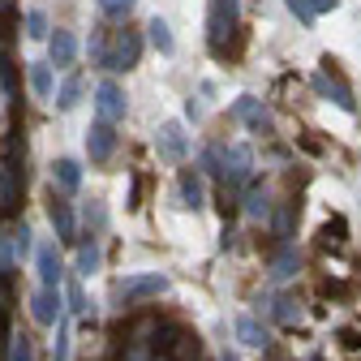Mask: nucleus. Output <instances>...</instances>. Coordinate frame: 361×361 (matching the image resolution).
<instances>
[{"label": "nucleus", "instance_id": "obj_6", "mask_svg": "<svg viewBox=\"0 0 361 361\" xmlns=\"http://www.w3.org/2000/svg\"><path fill=\"white\" fill-rule=\"evenodd\" d=\"M138 52H142V39L133 30H121L116 35V52L108 56V69H133L138 65Z\"/></svg>", "mask_w": 361, "mask_h": 361}, {"label": "nucleus", "instance_id": "obj_10", "mask_svg": "<svg viewBox=\"0 0 361 361\" xmlns=\"http://www.w3.org/2000/svg\"><path fill=\"white\" fill-rule=\"evenodd\" d=\"M159 293H168L164 276H138V280H125L121 284V297H159Z\"/></svg>", "mask_w": 361, "mask_h": 361}, {"label": "nucleus", "instance_id": "obj_5", "mask_svg": "<svg viewBox=\"0 0 361 361\" xmlns=\"http://www.w3.org/2000/svg\"><path fill=\"white\" fill-rule=\"evenodd\" d=\"M35 267H39V284H43V288H61V284H65V271H61L56 241L39 245V254H35Z\"/></svg>", "mask_w": 361, "mask_h": 361}, {"label": "nucleus", "instance_id": "obj_1", "mask_svg": "<svg viewBox=\"0 0 361 361\" xmlns=\"http://www.w3.org/2000/svg\"><path fill=\"white\" fill-rule=\"evenodd\" d=\"M237 13H241V0H211V9H207V35H211V48L215 52H224V39L233 35Z\"/></svg>", "mask_w": 361, "mask_h": 361}, {"label": "nucleus", "instance_id": "obj_28", "mask_svg": "<svg viewBox=\"0 0 361 361\" xmlns=\"http://www.w3.org/2000/svg\"><path fill=\"white\" fill-rule=\"evenodd\" d=\"M340 5V0H305V9L314 13V18H319V13H327V9H336Z\"/></svg>", "mask_w": 361, "mask_h": 361}, {"label": "nucleus", "instance_id": "obj_17", "mask_svg": "<svg viewBox=\"0 0 361 361\" xmlns=\"http://www.w3.org/2000/svg\"><path fill=\"white\" fill-rule=\"evenodd\" d=\"M30 86H35V95H43V99L52 95V65L48 61H35L30 65Z\"/></svg>", "mask_w": 361, "mask_h": 361}, {"label": "nucleus", "instance_id": "obj_7", "mask_svg": "<svg viewBox=\"0 0 361 361\" xmlns=\"http://www.w3.org/2000/svg\"><path fill=\"white\" fill-rule=\"evenodd\" d=\"M112 147H116L112 125H108V121H95V125H90V133H86V151H90V159L104 164V159L112 155Z\"/></svg>", "mask_w": 361, "mask_h": 361}, {"label": "nucleus", "instance_id": "obj_3", "mask_svg": "<svg viewBox=\"0 0 361 361\" xmlns=\"http://www.w3.org/2000/svg\"><path fill=\"white\" fill-rule=\"evenodd\" d=\"M30 314H35V323L56 327V319L65 314V293H61V288H39V293L30 297Z\"/></svg>", "mask_w": 361, "mask_h": 361}, {"label": "nucleus", "instance_id": "obj_26", "mask_svg": "<svg viewBox=\"0 0 361 361\" xmlns=\"http://www.w3.org/2000/svg\"><path fill=\"white\" fill-rule=\"evenodd\" d=\"M284 5H288V9L297 13V22H301V26H310V22H314V13L305 9V0H284Z\"/></svg>", "mask_w": 361, "mask_h": 361}, {"label": "nucleus", "instance_id": "obj_2", "mask_svg": "<svg viewBox=\"0 0 361 361\" xmlns=\"http://www.w3.org/2000/svg\"><path fill=\"white\" fill-rule=\"evenodd\" d=\"M215 164H224V168H219L224 176L245 180V176H250V164H254V155H250L245 147H219V151H207V168H215Z\"/></svg>", "mask_w": 361, "mask_h": 361}, {"label": "nucleus", "instance_id": "obj_23", "mask_svg": "<svg viewBox=\"0 0 361 361\" xmlns=\"http://www.w3.org/2000/svg\"><path fill=\"white\" fill-rule=\"evenodd\" d=\"M65 297H69V310H73V314H86V310H90V301H86V293H82V288H78L73 280H69V288H65Z\"/></svg>", "mask_w": 361, "mask_h": 361}, {"label": "nucleus", "instance_id": "obj_24", "mask_svg": "<svg viewBox=\"0 0 361 361\" xmlns=\"http://www.w3.org/2000/svg\"><path fill=\"white\" fill-rule=\"evenodd\" d=\"M9 361H35V357H30V336H13V348H9Z\"/></svg>", "mask_w": 361, "mask_h": 361}, {"label": "nucleus", "instance_id": "obj_8", "mask_svg": "<svg viewBox=\"0 0 361 361\" xmlns=\"http://www.w3.org/2000/svg\"><path fill=\"white\" fill-rule=\"evenodd\" d=\"M314 86H319L323 95H331V99H336V108H344V112H353V108H357L353 90H348V86H344V82H340V78L331 73V65H327V69H323L319 78H314Z\"/></svg>", "mask_w": 361, "mask_h": 361}, {"label": "nucleus", "instance_id": "obj_29", "mask_svg": "<svg viewBox=\"0 0 361 361\" xmlns=\"http://www.w3.org/2000/svg\"><path fill=\"white\" fill-rule=\"evenodd\" d=\"M293 267H297V258H293V254H284V258L276 262V276H280V280H284V276H293Z\"/></svg>", "mask_w": 361, "mask_h": 361}, {"label": "nucleus", "instance_id": "obj_32", "mask_svg": "<svg viewBox=\"0 0 361 361\" xmlns=\"http://www.w3.org/2000/svg\"><path fill=\"white\" fill-rule=\"evenodd\" d=\"M0 9H9V0H0Z\"/></svg>", "mask_w": 361, "mask_h": 361}, {"label": "nucleus", "instance_id": "obj_25", "mask_svg": "<svg viewBox=\"0 0 361 361\" xmlns=\"http://www.w3.org/2000/svg\"><path fill=\"white\" fill-rule=\"evenodd\" d=\"M26 26H30V30H26V35H30V39H43V35H48V18H43V13H39V9H35V13H30V18H26Z\"/></svg>", "mask_w": 361, "mask_h": 361}, {"label": "nucleus", "instance_id": "obj_16", "mask_svg": "<svg viewBox=\"0 0 361 361\" xmlns=\"http://www.w3.org/2000/svg\"><path fill=\"white\" fill-rule=\"evenodd\" d=\"M52 228H56V241H73V211L65 202H52Z\"/></svg>", "mask_w": 361, "mask_h": 361}, {"label": "nucleus", "instance_id": "obj_31", "mask_svg": "<svg viewBox=\"0 0 361 361\" xmlns=\"http://www.w3.org/2000/svg\"><path fill=\"white\" fill-rule=\"evenodd\" d=\"M224 361H237V353H228V348H224Z\"/></svg>", "mask_w": 361, "mask_h": 361}, {"label": "nucleus", "instance_id": "obj_21", "mask_svg": "<svg viewBox=\"0 0 361 361\" xmlns=\"http://www.w3.org/2000/svg\"><path fill=\"white\" fill-rule=\"evenodd\" d=\"M56 361H69V319H56Z\"/></svg>", "mask_w": 361, "mask_h": 361}, {"label": "nucleus", "instance_id": "obj_27", "mask_svg": "<svg viewBox=\"0 0 361 361\" xmlns=\"http://www.w3.org/2000/svg\"><path fill=\"white\" fill-rule=\"evenodd\" d=\"M13 250H18V258H26V254H30V228H26V224H22V233L13 237Z\"/></svg>", "mask_w": 361, "mask_h": 361}, {"label": "nucleus", "instance_id": "obj_18", "mask_svg": "<svg viewBox=\"0 0 361 361\" xmlns=\"http://www.w3.org/2000/svg\"><path fill=\"white\" fill-rule=\"evenodd\" d=\"M95 271H99V245L82 241L78 245V276H95Z\"/></svg>", "mask_w": 361, "mask_h": 361}, {"label": "nucleus", "instance_id": "obj_30", "mask_svg": "<svg viewBox=\"0 0 361 361\" xmlns=\"http://www.w3.org/2000/svg\"><path fill=\"white\" fill-rule=\"evenodd\" d=\"M86 219H95V228H104V207L90 202V207H86Z\"/></svg>", "mask_w": 361, "mask_h": 361}, {"label": "nucleus", "instance_id": "obj_14", "mask_svg": "<svg viewBox=\"0 0 361 361\" xmlns=\"http://www.w3.org/2000/svg\"><path fill=\"white\" fill-rule=\"evenodd\" d=\"M180 207H190V211L202 207V180H198V172H180Z\"/></svg>", "mask_w": 361, "mask_h": 361}, {"label": "nucleus", "instance_id": "obj_13", "mask_svg": "<svg viewBox=\"0 0 361 361\" xmlns=\"http://www.w3.org/2000/svg\"><path fill=\"white\" fill-rule=\"evenodd\" d=\"M73 56H78V39L69 30H56L52 35V65H73Z\"/></svg>", "mask_w": 361, "mask_h": 361}, {"label": "nucleus", "instance_id": "obj_4", "mask_svg": "<svg viewBox=\"0 0 361 361\" xmlns=\"http://www.w3.org/2000/svg\"><path fill=\"white\" fill-rule=\"evenodd\" d=\"M95 112H99V121H108V125H116V121L125 116V90H121L112 78L95 86Z\"/></svg>", "mask_w": 361, "mask_h": 361}, {"label": "nucleus", "instance_id": "obj_15", "mask_svg": "<svg viewBox=\"0 0 361 361\" xmlns=\"http://www.w3.org/2000/svg\"><path fill=\"white\" fill-rule=\"evenodd\" d=\"M147 30H151V43H155V48H159L164 56H172V52H176L172 30H168V22H164V18H151V22H147Z\"/></svg>", "mask_w": 361, "mask_h": 361}, {"label": "nucleus", "instance_id": "obj_11", "mask_svg": "<svg viewBox=\"0 0 361 361\" xmlns=\"http://www.w3.org/2000/svg\"><path fill=\"white\" fill-rule=\"evenodd\" d=\"M233 116H237V121H245V125H254V129H262V125H267L262 99H254V95H241V99L233 104Z\"/></svg>", "mask_w": 361, "mask_h": 361}, {"label": "nucleus", "instance_id": "obj_12", "mask_svg": "<svg viewBox=\"0 0 361 361\" xmlns=\"http://www.w3.org/2000/svg\"><path fill=\"white\" fill-rule=\"evenodd\" d=\"M56 185L65 190V194H78V185H82V164L78 159H56Z\"/></svg>", "mask_w": 361, "mask_h": 361}, {"label": "nucleus", "instance_id": "obj_22", "mask_svg": "<svg viewBox=\"0 0 361 361\" xmlns=\"http://www.w3.org/2000/svg\"><path fill=\"white\" fill-rule=\"evenodd\" d=\"M133 5H138V0H99V9H104L108 18H129Z\"/></svg>", "mask_w": 361, "mask_h": 361}, {"label": "nucleus", "instance_id": "obj_20", "mask_svg": "<svg viewBox=\"0 0 361 361\" xmlns=\"http://www.w3.org/2000/svg\"><path fill=\"white\" fill-rule=\"evenodd\" d=\"M237 336H241L245 344H254V348H262V344H267V331H262L254 319H237Z\"/></svg>", "mask_w": 361, "mask_h": 361}, {"label": "nucleus", "instance_id": "obj_19", "mask_svg": "<svg viewBox=\"0 0 361 361\" xmlns=\"http://www.w3.org/2000/svg\"><path fill=\"white\" fill-rule=\"evenodd\" d=\"M78 99H82V78H69V82L61 86V95H56V108H61V112H73Z\"/></svg>", "mask_w": 361, "mask_h": 361}, {"label": "nucleus", "instance_id": "obj_9", "mask_svg": "<svg viewBox=\"0 0 361 361\" xmlns=\"http://www.w3.org/2000/svg\"><path fill=\"white\" fill-rule=\"evenodd\" d=\"M185 151H190V142H185V133H180V125L164 121L159 125V155L164 159H185Z\"/></svg>", "mask_w": 361, "mask_h": 361}]
</instances>
